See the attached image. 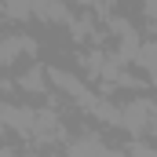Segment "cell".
<instances>
[{
    "mask_svg": "<svg viewBox=\"0 0 157 157\" xmlns=\"http://www.w3.org/2000/svg\"><path fill=\"white\" fill-rule=\"evenodd\" d=\"M0 157H18V154H15L11 146H0Z\"/></svg>",
    "mask_w": 157,
    "mask_h": 157,
    "instance_id": "cell-7",
    "label": "cell"
},
{
    "mask_svg": "<svg viewBox=\"0 0 157 157\" xmlns=\"http://www.w3.org/2000/svg\"><path fill=\"white\" fill-rule=\"evenodd\" d=\"M29 135H37V139H55V135H59V117H55V113H33Z\"/></svg>",
    "mask_w": 157,
    "mask_h": 157,
    "instance_id": "cell-3",
    "label": "cell"
},
{
    "mask_svg": "<svg viewBox=\"0 0 157 157\" xmlns=\"http://www.w3.org/2000/svg\"><path fill=\"white\" fill-rule=\"evenodd\" d=\"M154 102L150 99H139V102H132L128 110H121V121L117 124H124V128H132V132H150L154 128Z\"/></svg>",
    "mask_w": 157,
    "mask_h": 157,
    "instance_id": "cell-1",
    "label": "cell"
},
{
    "mask_svg": "<svg viewBox=\"0 0 157 157\" xmlns=\"http://www.w3.org/2000/svg\"><path fill=\"white\" fill-rule=\"evenodd\" d=\"M44 84H48V70H44V66H33V70L22 77V88H26V91H44Z\"/></svg>",
    "mask_w": 157,
    "mask_h": 157,
    "instance_id": "cell-4",
    "label": "cell"
},
{
    "mask_svg": "<svg viewBox=\"0 0 157 157\" xmlns=\"http://www.w3.org/2000/svg\"><path fill=\"white\" fill-rule=\"evenodd\" d=\"M18 51H33V40L26 37H0V66H11Z\"/></svg>",
    "mask_w": 157,
    "mask_h": 157,
    "instance_id": "cell-2",
    "label": "cell"
},
{
    "mask_svg": "<svg viewBox=\"0 0 157 157\" xmlns=\"http://www.w3.org/2000/svg\"><path fill=\"white\" fill-rule=\"evenodd\" d=\"M154 44H143V48H139V66H143V70H150V73H154Z\"/></svg>",
    "mask_w": 157,
    "mask_h": 157,
    "instance_id": "cell-5",
    "label": "cell"
},
{
    "mask_svg": "<svg viewBox=\"0 0 157 157\" xmlns=\"http://www.w3.org/2000/svg\"><path fill=\"white\" fill-rule=\"evenodd\" d=\"M128 157H154V150L146 143H135V146H128Z\"/></svg>",
    "mask_w": 157,
    "mask_h": 157,
    "instance_id": "cell-6",
    "label": "cell"
}]
</instances>
